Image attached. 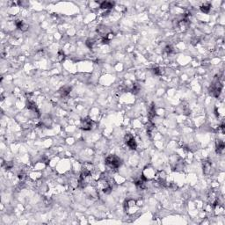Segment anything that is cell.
<instances>
[{"instance_id":"8fae6325","label":"cell","mask_w":225,"mask_h":225,"mask_svg":"<svg viewBox=\"0 0 225 225\" xmlns=\"http://www.w3.org/2000/svg\"><path fill=\"white\" fill-rule=\"evenodd\" d=\"M153 73L157 76H162L164 73V70L161 67H156V68L153 69Z\"/></svg>"},{"instance_id":"4fadbf2b","label":"cell","mask_w":225,"mask_h":225,"mask_svg":"<svg viewBox=\"0 0 225 225\" xmlns=\"http://www.w3.org/2000/svg\"><path fill=\"white\" fill-rule=\"evenodd\" d=\"M210 9H211V5H208V4H206V5H203L201 7V11L204 13H208L210 11Z\"/></svg>"},{"instance_id":"5bb4252c","label":"cell","mask_w":225,"mask_h":225,"mask_svg":"<svg viewBox=\"0 0 225 225\" xmlns=\"http://www.w3.org/2000/svg\"><path fill=\"white\" fill-rule=\"evenodd\" d=\"M94 43H95L94 40H92V39H89V40H86V46H87L89 49H92V47H93Z\"/></svg>"},{"instance_id":"ba28073f","label":"cell","mask_w":225,"mask_h":225,"mask_svg":"<svg viewBox=\"0 0 225 225\" xmlns=\"http://www.w3.org/2000/svg\"><path fill=\"white\" fill-rule=\"evenodd\" d=\"M216 152L218 154H222L224 152V149H225V144L221 140H217L216 144Z\"/></svg>"},{"instance_id":"7c38bea8","label":"cell","mask_w":225,"mask_h":225,"mask_svg":"<svg viewBox=\"0 0 225 225\" xmlns=\"http://www.w3.org/2000/svg\"><path fill=\"white\" fill-rule=\"evenodd\" d=\"M70 91H71V88L65 86V87H63V88H62V89L60 90V93H61V95H62L63 97H65V96L69 95V93Z\"/></svg>"},{"instance_id":"3957f363","label":"cell","mask_w":225,"mask_h":225,"mask_svg":"<svg viewBox=\"0 0 225 225\" xmlns=\"http://www.w3.org/2000/svg\"><path fill=\"white\" fill-rule=\"evenodd\" d=\"M106 164L108 166H110L111 168L117 169L121 166V161L117 156H115V155H110V156H108L106 158Z\"/></svg>"},{"instance_id":"5b68a950","label":"cell","mask_w":225,"mask_h":225,"mask_svg":"<svg viewBox=\"0 0 225 225\" xmlns=\"http://www.w3.org/2000/svg\"><path fill=\"white\" fill-rule=\"evenodd\" d=\"M92 127V122L90 118L86 117V118H84L81 121V129L83 130H86V131L91 130Z\"/></svg>"},{"instance_id":"2e32d148","label":"cell","mask_w":225,"mask_h":225,"mask_svg":"<svg viewBox=\"0 0 225 225\" xmlns=\"http://www.w3.org/2000/svg\"><path fill=\"white\" fill-rule=\"evenodd\" d=\"M172 49H172V46H166V47H165V52H167V53H169V54L172 52Z\"/></svg>"},{"instance_id":"52a82bcc","label":"cell","mask_w":225,"mask_h":225,"mask_svg":"<svg viewBox=\"0 0 225 225\" xmlns=\"http://www.w3.org/2000/svg\"><path fill=\"white\" fill-rule=\"evenodd\" d=\"M15 26L19 30H21L22 32H25L28 29V25L26 23H25L23 20H16Z\"/></svg>"},{"instance_id":"8992f818","label":"cell","mask_w":225,"mask_h":225,"mask_svg":"<svg viewBox=\"0 0 225 225\" xmlns=\"http://www.w3.org/2000/svg\"><path fill=\"white\" fill-rule=\"evenodd\" d=\"M126 143L131 150H135L136 147H137V143L135 142V138L130 135H126Z\"/></svg>"},{"instance_id":"7a4b0ae2","label":"cell","mask_w":225,"mask_h":225,"mask_svg":"<svg viewBox=\"0 0 225 225\" xmlns=\"http://www.w3.org/2000/svg\"><path fill=\"white\" fill-rule=\"evenodd\" d=\"M222 84H221L219 78L217 77H216L215 79L213 80V83H212V84H211L210 88H209V92L213 97L218 98L221 92H222Z\"/></svg>"},{"instance_id":"277c9868","label":"cell","mask_w":225,"mask_h":225,"mask_svg":"<svg viewBox=\"0 0 225 225\" xmlns=\"http://www.w3.org/2000/svg\"><path fill=\"white\" fill-rule=\"evenodd\" d=\"M157 176V172L156 171L154 170L152 167H146L144 169V171L142 174V177L147 181V180H150V179H155Z\"/></svg>"},{"instance_id":"e0dca14e","label":"cell","mask_w":225,"mask_h":225,"mask_svg":"<svg viewBox=\"0 0 225 225\" xmlns=\"http://www.w3.org/2000/svg\"><path fill=\"white\" fill-rule=\"evenodd\" d=\"M12 165H13V164H12L11 162H7V163H6V169H7V170H9V169H11V168L12 167Z\"/></svg>"},{"instance_id":"6da1fadb","label":"cell","mask_w":225,"mask_h":225,"mask_svg":"<svg viewBox=\"0 0 225 225\" xmlns=\"http://www.w3.org/2000/svg\"><path fill=\"white\" fill-rule=\"evenodd\" d=\"M140 204H141V202L139 201L133 200V199L126 201L125 204H124L125 212L128 215H134V214H135L137 211L139 210L140 207H141Z\"/></svg>"},{"instance_id":"9a60e30c","label":"cell","mask_w":225,"mask_h":225,"mask_svg":"<svg viewBox=\"0 0 225 225\" xmlns=\"http://www.w3.org/2000/svg\"><path fill=\"white\" fill-rule=\"evenodd\" d=\"M140 91V86L138 84H134V86H133V89H132V92L134 93H137L138 92Z\"/></svg>"},{"instance_id":"9c48e42d","label":"cell","mask_w":225,"mask_h":225,"mask_svg":"<svg viewBox=\"0 0 225 225\" xmlns=\"http://www.w3.org/2000/svg\"><path fill=\"white\" fill-rule=\"evenodd\" d=\"M114 6H115V2H110V1H104V2L100 3V7L101 9H105V10L112 9Z\"/></svg>"},{"instance_id":"30bf717a","label":"cell","mask_w":225,"mask_h":225,"mask_svg":"<svg viewBox=\"0 0 225 225\" xmlns=\"http://www.w3.org/2000/svg\"><path fill=\"white\" fill-rule=\"evenodd\" d=\"M210 171H211V164H210V162L206 161L203 164V172L205 174H209Z\"/></svg>"}]
</instances>
